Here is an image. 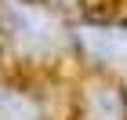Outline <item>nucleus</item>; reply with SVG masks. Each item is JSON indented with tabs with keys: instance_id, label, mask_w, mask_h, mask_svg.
Wrapping results in <instances>:
<instances>
[{
	"instance_id": "nucleus-1",
	"label": "nucleus",
	"mask_w": 127,
	"mask_h": 120,
	"mask_svg": "<svg viewBox=\"0 0 127 120\" xmlns=\"http://www.w3.org/2000/svg\"><path fill=\"white\" fill-rule=\"evenodd\" d=\"M0 18H4V29L11 33V40L18 44L22 51H33V55H44V51L58 47L62 29L47 15H40L36 7H26L18 0H7L0 7Z\"/></svg>"
},
{
	"instance_id": "nucleus-2",
	"label": "nucleus",
	"mask_w": 127,
	"mask_h": 120,
	"mask_svg": "<svg viewBox=\"0 0 127 120\" xmlns=\"http://www.w3.org/2000/svg\"><path fill=\"white\" fill-rule=\"evenodd\" d=\"M84 51L98 62H120L127 58V29L124 26H84L76 33Z\"/></svg>"
},
{
	"instance_id": "nucleus-3",
	"label": "nucleus",
	"mask_w": 127,
	"mask_h": 120,
	"mask_svg": "<svg viewBox=\"0 0 127 120\" xmlns=\"http://www.w3.org/2000/svg\"><path fill=\"white\" fill-rule=\"evenodd\" d=\"M87 117L91 120H124V98L113 87H95L87 95Z\"/></svg>"
},
{
	"instance_id": "nucleus-4",
	"label": "nucleus",
	"mask_w": 127,
	"mask_h": 120,
	"mask_svg": "<svg viewBox=\"0 0 127 120\" xmlns=\"http://www.w3.org/2000/svg\"><path fill=\"white\" fill-rule=\"evenodd\" d=\"M0 120H44V113L33 98L0 87Z\"/></svg>"
}]
</instances>
